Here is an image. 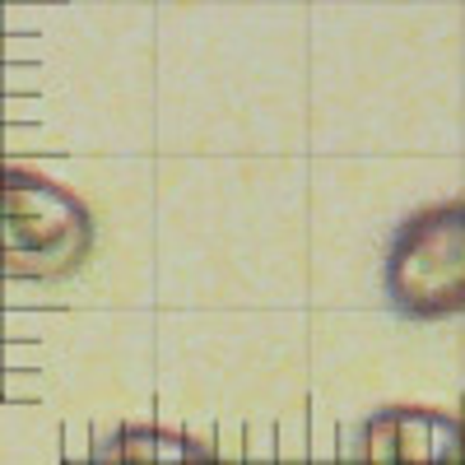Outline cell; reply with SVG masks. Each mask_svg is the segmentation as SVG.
Segmentation results:
<instances>
[{"label": "cell", "instance_id": "6da1fadb", "mask_svg": "<svg viewBox=\"0 0 465 465\" xmlns=\"http://www.w3.org/2000/svg\"><path fill=\"white\" fill-rule=\"evenodd\" d=\"M98 242L94 210L56 177L0 163V275L61 284L89 265Z\"/></svg>", "mask_w": 465, "mask_h": 465}, {"label": "cell", "instance_id": "7a4b0ae2", "mask_svg": "<svg viewBox=\"0 0 465 465\" xmlns=\"http://www.w3.org/2000/svg\"><path fill=\"white\" fill-rule=\"evenodd\" d=\"M381 298L405 322H447L465 312V196L419 205L381 252Z\"/></svg>", "mask_w": 465, "mask_h": 465}, {"label": "cell", "instance_id": "3957f363", "mask_svg": "<svg viewBox=\"0 0 465 465\" xmlns=\"http://www.w3.org/2000/svg\"><path fill=\"white\" fill-rule=\"evenodd\" d=\"M359 465H465V423L433 405H381L359 429Z\"/></svg>", "mask_w": 465, "mask_h": 465}, {"label": "cell", "instance_id": "277c9868", "mask_svg": "<svg viewBox=\"0 0 465 465\" xmlns=\"http://www.w3.org/2000/svg\"><path fill=\"white\" fill-rule=\"evenodd\" d=\"M89 465H219L214 451L173 423H116L94 447Z\"/></svg>", "mask_w": 465, "mask_h": 465}]
</instances>
